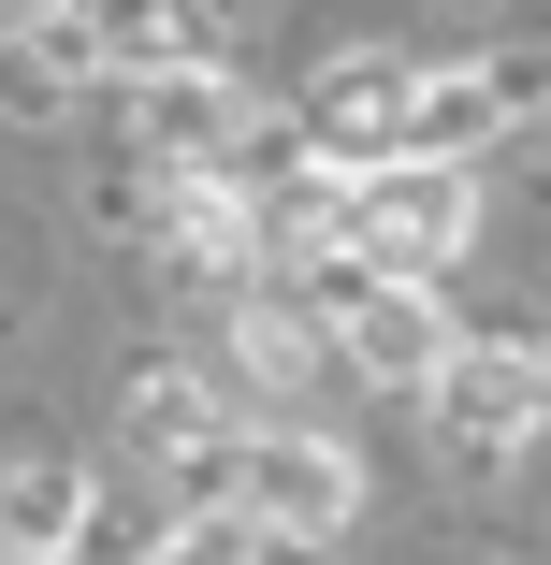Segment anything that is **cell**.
<instances>
[{
  "instance_id": "cell-1",
  "label": "cell",
  "mask_w": 551,
  "mask_h": 565,
  "mask_svg": "<svg viewBox=\"0 0 551 565\" xmlns=\"http://www.w3.org/2000/svg\"><path fill=\"white\" fill-rule=\"evenodd\" d=\"M335 247L363 276H435L465 247V174L451 160H363V174H335Z\"/></svg>"
},
{
  "instance_id": "cell-2",
  "label": "cell",
  "mask_w": 551,
  "mask_h": 565,
  "mask_svg": "<svg viewBox=\"0 0 551 565\" xmlns=\"http://www.w3.org/2000/svg\"><path fill=\"white\" fill-rule=\"evenodd\" d=\"M421 392H435V449H451V465H508L551 420V349H522V333H451V363Z\"/></svg>"
},
{
  "instance_id": "cell-3",
  "label": "cell",
  "mask_w": 551,
  "mask_h": 565,
  "mask_svg": "<svg viewBox=\"0 0 551 565\" xmlns=\"http://www.w3.org/2000/svg\"><path fill=\"white\" fill-rule=\"evenodd\" d=\"M349 508H363V479H349L335 435H247V522H262L276 551L349 536Z\"/></svg>"
},
{
  "instance_id": "cell-4",
  "label": "cell",
  "mask_w": 551,
  "mask_h": 565,
  "mask_svg": "<svg viewBox=\"0 0 551 565\" xmlns=\"http://www.w3.org/2000/svg\"><path fill=\"white\" fill-rule=\"evenodd\" d=\"M87 15V44H102V73H233V15L218 0H73Z\"/></svg>"
},
{
  "instance_id": "cell-5",
  "label": "cell",
  "mask_w": 551,
  "mask_h": 565,
  "mask_svg": "<svg viewBox=\"0 0 551 565\" xmlns=\"http://www.w3.org/2000/svg\"><path fill=\"white\" fill-rule=\"evenodd\" d=\"M406 102H421V73H406V58H335V73L305 87V146L335 160V174L406 160Z\"/></svg>"
},
{
  "instance_id": "cell-6",
  "label": "cell",
  "mask_w": 551,
  "mask_h": 565,
  "mask_svg": "<svg viewBox=\"0 0 551 565\" xmlns=\"http://www.w3.org/2000/svg\"><path fill=\"white\" fill-rule=\"evenodd\" d=\"M335 333H349V377H378V392H421L435 363H451V319H435L421 276H363L335 305Z\"/></svg>"
},
{
  "instance_id": "cell-7",
  "label": "cell",
  "mask_w": 551,
  "mask_h": 565,
  "mask_svg": "<svg viewBox=\"0 0 551 565\" xmlns=\"http://www.w3.org/2000/svg\"><path fill=\"white\" fill-rule=\"evenodd\" d=\"M146 160H160V174H247L262 131H247L233 73H160V87H146Z\"/></svg>"
},
{
  "instance_id": "cell-8",
  "label": "cell",
  "mask_w": 551,
  "mask_h": 565,
  "mask_svg": "<svg viewBox=\"0 0 551 565\" xmlns=\"http://www.w3.org/2000/svg\"><path fill=\"white\" fill-rule=\"evenodd\" d=\"M131 449H146L160 479H218L247 435L218 420V392H203V377H146V392H131Z\"/></svg>"
},
{
  "instance_id": "cell-9",
  "label": "cell",
  "mask_w": 551,
  "mask_h": 565,
  "mask_svg": "<svg viewBox=\"0 0 551 565\" xmlns=\"http://www.w3.org/2000/svg\"><path fill=\"white\" fill-rule=\"evenodd\" d=\"M87 73H102L87 15H44V30L0 44V102H15V117H73V87H87Z\"/></svg>"
},
{
  "instance_id": "cell-10",
  "label": "cell",
  "mask_w": 551,
  "mask_h": 565,
  "mask_svg": "<svg viewBox=\"0 0 551 565\" xmlns=\"http://www.w3.org/2000/svg\"><path fill=\"white\" fill-rule=\"evenodd\" d=\"M73 508H87V479H73V465H44V449H30V465H0V551H15V565H59Z\"/></svg>"
},
{
  "instance_id": "cell-11",
  "label": "cell",
  "mask_w": 551,
  "mask_h": 565,
  "mask_svg": "<svg viewBox=\"0 0 551 565\" xmlns=\"http://www.w3.org/2000/svg\"><path fill=\"white\" fill-rule=\"evenodd\" d=\"M233 363H247V377H305V363H319V319H305L290 290H262V305L233 319Z\"/></svg>"
},
{
  "instance_id": "cell-12",
  "label": "cell",
  "mask_w": 551,
  "mask_h": 565,
  "mask_svg": "<svg viewBox=\"0 0 551 565\" xmlns=\"http://www.w3.org/2000/svg\"><path fill=\"white\" fill-rule=\"evenodd\" d=\"M59 565H160V522H146L131 493H102V508H73V536H59Z\"/></svg>"
},
{
  "instance_id": "cell-13",
  "label": "cell",
  "mask_w": 551,
  "mask_h": 565,
  "mask_svg": "<svg viewBox=\"0 0 551 565\" xmlns=\"http://www.w3.org/2000/svg\"><path fill=\"white\" fill-rule=\"evenodd\" d=\"M160 565H276V536H262L247 508H189V522L160 536Z\"/></svg>"
}]
</instances>
